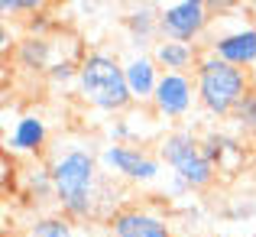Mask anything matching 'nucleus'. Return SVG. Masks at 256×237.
<instances>
[{"instance_id": "nucleus-12", "label": "nucleus", "mask_w": 256, "mask_h": 237, "mask_svg": "<svg viewBox=\"0 0 256 237\" xmlns=\"http://www.w3.org/2000/svg\"><path fill=\"white\" fill-rule=\"evenodd\" d=\"M49 146V127L39 114H20L6 133V150L13 156H42Z\"/></svg>"}, {"instance_id": "nucleus-4", "label": "nucleus", "mask_w": 256, "mask_h": 237, "mask_svg": "<svg viewBox=\"0 0 256 237\" xmlns=\"http://www.w3.org/2000/svg\"><path fill=\"white\" fill-rule=\"evenodd\" d=\"M162 166H169V175H178L192 192H204L214 185L218 169L201 150V137L188 127H175L169 130L156 146Z\"/></svg>"}, {"instance_id": "nucleus-17", "label": "nucleus", "mask_w": 256, "mask_h": 237, "mask_svg": "<svg viewBox=\"0 0 256 237\" xmlns=\"http://www.w3.org/2000/svg\"><path fill=\"white\" fill-rule=\"evenodd\" d=\"M23 179H26V198L30 201H52L56 205V185H52V172L46 162L30 169Z\"/></svg>"}, {"instance_id": "nucleus-1", "label": "nucleus", "mask_w": 256, "mask_h": 237, "mask_svg": "<svg viewBox=\"0 0 256 237\" xmlns=\"http://www.w3.org/2000/svg\"><path fill=\"white\" fill-rule=\"evenodd\" d=\"M46 166L56 185V208L72 221L100 218V159L84 143H56L46 153Z\"/></svg>"}, {"instance_id": "nucleus-5", "label": "nucleus", "mask_w": 256, "mask_h": 237, "mask_svg": "<svg viewBox=\"0 0 256 237\" xmlns=\"http://www.w3.org/2000/svg\"><path fill=\"white\" fill-rule=\"evenodd\" d=\"M100 169L114 175L117 182H133V185H152L162 175V159L159 153H150L136 143H104L98 150Z\"/></svg>"}, {"instance_id": "nucleus-21", "label": "nucleus", "mask_w": 256, "mask_h": 237, "mask_svg": "<svg viewBox=\"0 0 256 237\" xmlns=\"http://www.w3.org/2000/svg\"><path fill=\"white\" fill-rule=\"evenodd\" d=\"M26 30H30V36H42V39H49V33H52V20L46 17V13H36V17L26 20Z\"/></svg>"}, {"instance_id": "nucleus-15", "label": "nucleus", "mask_w": 256, "mask_h": 237, "mask_svg": "<svg viewBox=\"0 0 256 237\" xmlns=\"http://www.w3.org/2000/svg\"><path fill=\"white\" fill-rule=\"evenodd\" d=\"M52 56H56V46L52 39H42V36H26L20 39L16 52H13V62L20 69H30V72H49L52 65Z\"/></svg>"}, {"instance_id": "nucleus-11", "label": "nucleus", "mask_w": 256, "mask_h": 237, "mask_svg": "<svg viewBox=\"0 0 256 237\" xmlns=\"http://www.w3.org/2000/svg\"><path fill=\"white\" fill-rule=\"evenodd\" d=\"M124 75H126V88L133 94V104H150L152 94L159 88V78H162V69L156 65V59L150 52H130L124 59Z\"/></svg>"}, {"instance_id": "nucleus-22", "label": "nucleus", "mask_w": 256, "mask_h": 237, "mask_svg": "<svg viewBox=\"0 0 256 237\" xmlns=\"http://www.w3.org/2000/svg\"><path fill=\"white\" fill-rule=\"evenodd\" d=\"M240 4H244V0H208V10H211L214 20H220V17H230Z\"/></svg>"}, {"instance_id": "nucleus-13", "label": "nucleus", "mask_w": 256, "mask_h": 237, "mask_svg": "<svg viewBox=\"0 0 256 237\" xmlns=\"http://www.w3.org/2000/svg\"><path fill=\"white\" fill-rule=\"evenodd\" d=\"M124 30H126V39H130L133 52H152V46L159 43V10L152 4H140L133 7L130 13L124 17Z\"/></svg>"}, {"instance_id": "nucleus-26", "label": "nucleus", "mask_w": 256, "mask_h": 237, "mask_svg": "<svg viewBox=\"0 0 256 237\" xmlns=\"http://www.w3.org/2000/svg\"><path fill=\"white\" fill-rule=\"evenodd\" d=\"M4 237H23V234H4Z\"/></svg>"}, {"instance_id": "nucleus-7", "label": "nucleus", "mask_w": 256, "mask_h": 237, "mask_svg": "<svg viewBox=\"0 0 256 237\" xmlns=\"http://www.w3.org/2000/svg\"><path fill=\"white\" fill-rule=\"evenodd\" d=\"M211 20L208 0H166L159 7V36L198 46V39L211 30Z\"/></svg>"}, {"instance_id": "nucleus-9", "label": "nucleus", "mask_w": 256, "mask_h": 237, "mask_svg": "<svg viewBox=\"0 0 256 237\" xmlns=\"http://www.w3.org/2000/svg\"><path fill=\"white\" fill-rule=\"evenodd\" d=\"M107 237H172V224L150 205H124L107 218Z\"/></svg>"}, {"instance_id": "nucleus-25", "label": "nucleus", "mask_w": 256, "mask_h": 237, "mask_svg": "<svg viewBox=\"0 0 256 237\" xmlns=\"http://www.w3.org/2000/svg\"><path fill=\"white\" fill-rule=\"evenodd\" d=\"M246 7H250V13L256 17V0H246Z\"/></svg>"}, {"instance_id": "nucleus-18", "label": "nucleus", "mask_w": 256, "mask_h": 237, "mask_svg": "<svg viewBox=\"0 0 256 237\" xmlns=\"http://www.w3.org/2000/svg\"><path fill=\"white\" fill-rule=\"evenodd\" d=\"M234 130L240 133L244 140H256V91H250L234 111Z\"/></svg>"}, {"instance_id": "nucleus-2", "label": "nucleus", "mask_w": 256, "mask_h": 237, "mask_svg": "<svg viewBox=\"0 0 256 237\" xmlns=\"http://www.w3.org/2000/svg\"><path fill=\"white\" fill-rule=\"evenodd\" d=\"M75 94L82 104L91 111L107 114V117H120L133 107V94L126 88L124 75V59H117L107 49H91L78 62V81Z\"/></svg>"}, {"instance_id": "nucleus-10", "label": "nucleus", "mask_w": 256, "mask_h": 237, "mask_svg": "<svg viewBox=\"0 0 256 237\" xmlns=\"http://www.w3.org/2000/svg\"><path fill=\"white\" fill-rule=\"evenodd\" d=\"M201 150H204V156L214 162V169L218 172H240L246 162V140L240 137V133H227V130H204L201 133Z\"/></svg>"}, {"instance_id": "nucleus-20", "label": "nucleus", "mask_w": 256, "mask_h": 237, "mask_svg": "<svg viewBox=\"0 0 256 237\" xmlns=\"http://www.w3.org/2000/svg\"><path fill=\"white\" fill-rule=\"evenodd\" d=\"M46 75H49V81H52L56 88H58V85H75V81H78V62L62 59V62H56L49 72H46Z\"/></svg>"}, {"instance_id": "nucleus-6", "label": "nucleus", "mask_w": 256, "mask_h": 237, "mask_svg": "<svg viewBox=\"0 0 256 237\" xmlns=\"http://www.w3.org/2000/svg\"><path fill=\"white\" fill-rule=\"evenodd\" d=\"M204 39H208L204 49L214 52L218 59H224V62L246 69V72L256 65V23H250V20L220 17L218 26Z\"/></svg>"}, {"instance_id": "nucleus-19", "label": "nucleus", "mask_w": 256, "mask_h": 237, "mask_svg": "<svg viewBox=\"0 0 256 237\" xmlns=\"http://www.w3.org/2000/svg\"><path fill=\"white\" fill-rule=\"evenodd\" d=\"M49 0H0V13L4 17H36L46 13Z\"/></svg>"}, {"instance_id": "nucleus-23", "label": "nucleus", "mask_w": 256, "mask_h": 237, "mask_svg": "<svg viewBox=\"0 0 256 237\" xmlns=\"http://www.w3.org/2000/svg\"><path fill=\"white\" fill-rule=\"evenodd\" d=\"M192 188L185 185V182L178 179V175H169V195H175V198H182V195H188Z\"/></svg>"}, {"instance_id": "nucleus-16", "label": "nucleus", "mask_w": 256, "mask_h": 237, "mask_svg": "<svg viewBox=\"0 0 256 237\" xmlns=\"http://www.w3.org/2000/svg\"><path fill=\"white\" fill-rule=\"evenodd\" d=\"M23 237H78L75 234V221L65 218L62 211H46L26 224Z\"/></svg>"}, {"instance_id": "nucleus-3", "label": "nucleus", "mask_w": 256, "mask_h": 237, "mask_svg": "<svg viewBox=\"0 0 256 237\" xmlns=\"http://www.w3.org/2000/svg\"><path fill=\"white\" fill-rule=\"evenodd\" d=\"M192 75H194V88H198V107L211 120H230L237 104L253 91L250 72L224 62L208 49L201 52Z\"/></svg>"}, {"instance_id": "nucleus-8", "label": "nucleus", "mask_w": 256, "mask_h": 237, "mask_svg": "<svg viewBox=\"0 0 256 237\" xmlns=\"http://www.w3.org/2000/svg\"><path fill=\"white\" fill-rule=\"evenodd\" d=\"M152 114L159 120H185L188 114L198 107V88H194V75L188 72H162L159 78V88L150 101Z\"/></svg>"}, {"instance_id": "nucleus-27", "label": "nucleus", "mask_w": 256, "mask_h": 237, "mask_svg": "<svg viewBox=\"0 0 256 237\" xmlns=\"http://www.w3.org/2000/svg\"><path fill=\"white\" fill-rule=\"evenodd\" d=\"M214 237H230V234H214Z\"/></svg>"}, {"instance_id": "nucleus-14", "label": "nucleus", "mask_w": 256, "mask_h": 237, "mask_svg": "<svg viewBox=\"0 0 256 237\" xmlns=\"http://www.w3.org/2000/svg\"><path fill=\"white\" fill-rule=\"evenodd\" d=\"M201 52H204V49H198L194 43H175V39H159V43L152 46L150 56L156 59V65H159L162 72H188V75H192L194 65H198V59H201Z\"/></svg>"}, {"instance_id": "nucleus-24", "label": "nucleus", "mask_w": 256, "mask_h": 237, "mask_svg": "<svg viewBox=\"0 0 256 237\" xmlns=\"http://www.w3.org/2000/svg\"><path fill=\"white\" fill-rule=\"evenodd\" d=\"M75 4L82 7V13H84V10H88V13H94V10H98L100 4H104V0H75Z\"/></svg>"}]
</instances>
